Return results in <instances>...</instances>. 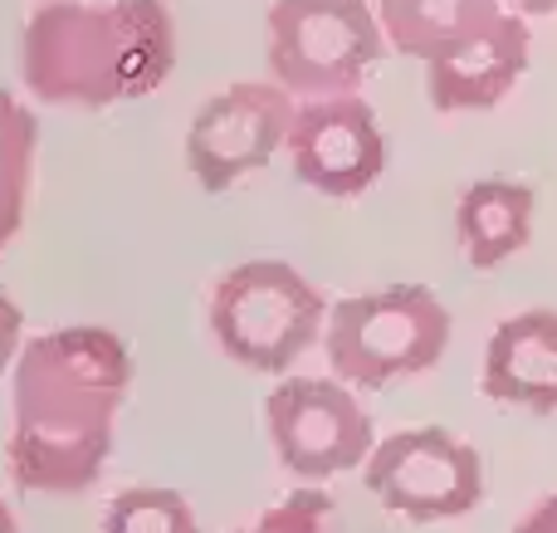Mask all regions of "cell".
Here are the masks:
<instances>
[{"label":"cell","instance_id":"1","mask_svg":"<svg viewBox=\"0 0 557 533\" xmlns=\"http://www.w3.org/2000/svg\"><path fill=\"white\" fill-rule=\"evenodd\" d=\"M133 392V352L103 323L25 338L10 368L5 470L25 495H84L98 485Z\"/></svg>","mask_w":557,"mask_h":533},{"label":"cell","instance_id":"2","mask_svg":"<svg viewBox=\"0 0 557 533\" xmlns=\"http://www.w3.org/2000/svg\"><path fill=\"white\" fill-rule=\"evenodd\" d=\"M176 64V25L162 0H45L20 29V78L59 108L147 98Z\"/></svg>","mask_w":557,"mask_h":533},{"label":"cell","instance_id":"3","mask_svg":"<svg viewBox=\"0 0 557 533\" xmlns=\"http://www.w3.org/2000/svg\"><path fill=\"white\" fill-rule=\"evenodd\" d=\"M455 319L441 294L425 284H386V289L347 294L327 309L323 348L327 368L367 392L421 377L450 348Z\"/></svg>","mask_w":557,"mask_h":533},{"label":"cell","instance_id":"4","mask_svg":"<svg viewBox=\"0 0 557 533\" xmlns=\"http://www.w3.org/2000/svg\"><path fill=\"white\" fill-rule=\"evenodd\" d=\"M206 323L231 362L278 377L313 343H323L327 299L288 260H245L215 280Z\"/></svg>","mask_w":557,"mask_h":533},{"label":"cell","instance_id":"5","mask_svg":"<svg viewBox=\"0 0 557 533\" xmlns=\"http://www.w3.org/2000/svg\"><path fill=\"white\" fill-rule=\"evenodd\" d=\"M386 29L367 0H274L270 69L294 98L357 94L382 64Z\"/></svg>","mask_w":557,"mask_h":533},{"label":"cell","instance_id":"6","mask_svg":"<svg viewBox=\"0 0 557 533\" xmlns=\"http://www.w3.org/2000/svg\"><path fill=\"white\" fill-rule=\"evenodd\" d=\"M362 485L382 509L411 524L470 515L484 499V460L445 426H411L382 436L362 460Z\"/></svg>","mask_w":557,"mask_h":533},{"label":"cell","instance_id":"7","mask_svg":"<svg viewBox=\"0 0 557 533\" xmlns=\"http://www.w3.org/2000/svg\"><path fill=\"white\" fill-rule=\"evenodd\" d=\"M278 466L294 480H333L357 470L376 446V426L343 377H278L264 401Z\"/></svg>","mask_w":557,"mask_h":533},{"label":"cell","instance_id":"8","mask_svg":"<svg viewBox=\"0 0 557 533\" xmlns=\"http://www.w3.org/2000/svg\"><path fill=\"white\" fill-rule=\"evenodd\" d=\"M294 113L298 103L278 78L274 84L240 78L196 108L186 127V166L206 191H231L288 142Z\"/></svg>","mask_w":557,"mask_h":533},{"label":"cell","instance_id":"9","mask_svg":"<svg viewBox=\"0 0 557 533\" xmlns=\"http://www.w3.org/2000/svg\"><path fill=\"white\" fill-rule=\"evenodd\" d=\"M284 152L298 182L323 196H337V201L376 186V176L392 162V142H386L372 103L357 94L304 98L294 113V127H288Z\"/></svg>","mask_w":557,"mask_h":533},{"label":"cell","instance_id":"10","mask_svg":"<svg viewBox=\"0 0 557 533\" xmlns=\"http://www.w3.org/2000/svg\"><path fill=\"white\" fill-rule=\"evenodd\" d=\"M533 54L529 15L499 10L480 29L460 35L455 45L425 59V98L435 113H484L499 108L523 78Z\"/></svg>","mask_w":557,"mask_h":533},{"label":"cell","instance_id":"11","mask_svg":"<svg viewBox=\"0 0 557 533\" xmlns=\"http://www.w3.org/2000/svg\"><path fill=\"white\" fill-rule=\"evenodd\" d=\"M480 387L499 407L557 411V309H523L490 333Z\"/></svg>","mask_w":557,"mask_h":533},{"label":"cell","instance_id":"12","mask_svg":"<svg viewBox=\"0 0 557 533\" xmlns=\"http://www.w3.org/2000/svg\"><path fill=\"white\" fill-rule=\"evenodd\" d=\"M539 196L519 176H480L455 201V240L474 270H499L529 250Z\"/></svg>","mask_w":557,"mask_h":533},{"label":"cell","instance_id":"13","mask_svg":"<svg viewBox=\"0 0 557 533\" xmlns=\"http://www.w3.org/2000/svg\"><path fill=\"white\" fill-rule=\"evenodd\" d=\"M376 15H382L386 45L396 54L431 59L435 49L455 45L490 15H499V0H382Z\"/></svg>","mask_w":557,"mask_h":533},{"label":"cell","instance_id":"14","mask_svg":"<svg viewBox=\"0 0 557 533\" xmlns=\"http://www.w3.org/2000/svg\"><path fill=\"white\" fill-rule=\"evenodd\" d=\"M35 152H39V117L0 88V250L20 235L35 186Z\"/></svg>","mask_w":557,"mask_h":533},{"label":"cell","instance_id":"15","mask_svg":"<svg viewBox=\"0 0 557 533\" xmlns=\"http://www.w3.org/2000/svg\"><path fill=\"white\" fill-rule=\"evenodd\" d=\"M103 533H201V519L186 495L166 485H133L108 499Z\"/></svg>","mask_w":557,"mask_h":533},{"label":"cell","instance_id":"16","mask_svg":"<svg viewBox=\"0 0 557 533\" xmlns=\"http://www.w3.org/2000/svg\"><path fill=\"white\" fill-rule=\"evenodd\" d=\"M333 519L337 509L323 489H294V495H284L278 505L264 509L255 524L235 533H333Z\"/></svg>","mask_w":557,"mask_h":533},{"label":"cell","instance_id":"17","mask_svg":"<svg viewBox=\"0 0 557 533\" xmlns=\"http://www.w3.org/2000/svg\"><path fill=\"white\" fill-rule=\"evenodd\" d=\"M20 348H25V313H20V303L10 299L5 289H0V372L15 368Z\"/></svg>","mask_w":557,"mask_h":533},{"label":"cell","instance_id":"18","mask_svg":"<svg viewBox=\"0 0 557 533\" xmlns=\"http://www.w3.org/2000/svg\"><path fill=\"white\" fill-rule=\"evenodd\" d=\"M513 533H557V495L539 499V505H533L529 515L513 524Z\"/></svg>","mask_w":557,"mask_h":533},{"label":"cell","instance_id":"19","mask_svg":"<svg viewBox=\"0 0 557 533\" xmlns=\"http://www.w3.org/2000/svg\"><path fill=\"white\" fill-rule=\"evenodd\" d=\"M509 5L513 10H519V15H553V10H557V0H509Z\"/></svg>","mask_w":557,"mask_h":533},{"label":"cell","instance_id":"20","mask_svg":"<svg viewBox=\"0 0 557 533\" xmlns=\"http://www.w3.org/2000/svg\"><path fill=\"white\" fill-rule=\"evenodd\" d=\"M0 533H20V524H15V515H10L5 499H0Z\"/></svg>","mask_w":557,"mask_h":533}]
</instances>
